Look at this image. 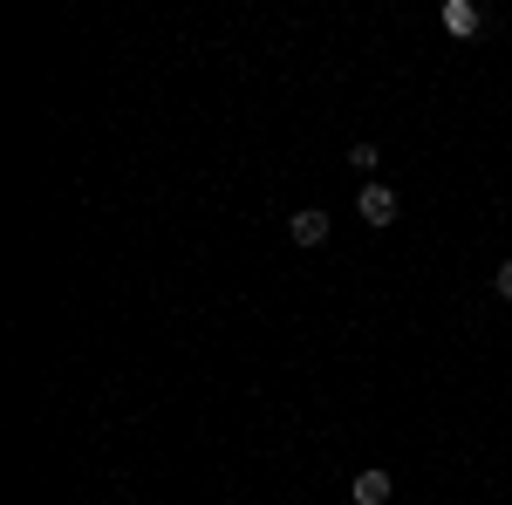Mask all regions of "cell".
I'll return each instance as SVG.
<instances>
[{"label": "cell", "instance_id": "6da1fadb", "mask_svg": "<svg viewBox=\"0 0 512 505\" xmlns=\"http://www.w3.org/2000/svg\"><path fill=\"white\" fill-rule=\"evenodd\" d=\"M355 212H362L369 226H396V192H390V185H376V178H369V185L355 192Z\"/></svg>", "mask_w": 512, "mask_h": 505}, {"label": "cell", "instance_id": "7a4b0ae2", "mask_svg": "<svg viewBox=\"0 0 512 505\" xmlns=\"http://www.w3.org/2000/svg\"><path fill=\"white\" fill-rule=\"evenodd\" d=\"M287 239H294V246H321V239H328V212H321V205L294 212V219H287Z\"/></svg>", "mask_w": 512, "mask_h": 505}, {"label": "cell", "instance_id": "3957f363", "mask_svg": "<svg viewBox=\"0 0 512 505\" xmlns=\"http://www.w3.org/2000/svg\"><path fill=\"white\" fill-rule=\"evenodd\" d=\"M390 471H355V485H349V499L355 505H390Z\"/></svg>", "mask_w": 512, "mask_h": 505}, {"label": "cell", "instance_id": "277c9868", "mask_svg": "<svg viewBox=\"0 0 512 505\" xmlns=\"http://www.w3.org/2000/svg\"><path fill=\"white\" fill-rule=\"evenodd\" d=\"M444 28H451V35H478V28H485V14H478L472 0H444Z\"/></svg>", "mask_w": 512, "mask_h": 505}, {"label": "cell", "instance_id": "5b68a950", "mask_svg": "<svg viewBox=\"0 0 512 505\" xmlns=\"http://www.w3.org/2000/svg\"><path fill=\"white\" fill-rule=\"evenodd\" d=\"M349 164H355V171H362V185H369V178H376V164H383V157H376V144H349Z\"/></svg>", "mask_w": 512, "mask_h": 505}, {"label": "cell", "instance_id": "8992f818", "mask_svg": "<svg viewBox=\"0 0 512 505\" xmlns=\"http://www.w3.org/2000/svg\"><path fill=\"white\" fill-rule=\"evenodd\" d=\"M492 287H499V294L512 301V260H499V273H492Z\"/></svg>", "mask_w": 512, "mask_h": 505}]
</instances>
